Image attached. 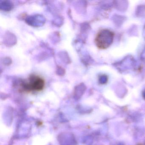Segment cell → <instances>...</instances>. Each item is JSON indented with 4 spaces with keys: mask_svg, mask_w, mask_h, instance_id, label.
Here are the masks:
<instances>
[{
    "mask_svg": "<svg viewBox=\"0 0 145 145\" xmlns=\"http://www.w3.org/2000/svg\"><path fill=\"white\" fill-rule=\"evenodd\" d=\"M45 85V82L43 78L37 74H31L27 79L21 82L20 89L27 92L40 91L44 89Z\"/></svg>",
    "mask_w": 145,
    "mask_h": 145,
    "instance_id": "cell-1",
    "label": "cell"
},
{
    "mask_svg": "<svg viewBox=\"0 0 145 145\" xmlns=\"http://www.w3.org/2000/svg\"><path fill=\"white\" fill-rule=\"evenodd\" d=\"M114 33L107 29H102L98 32L95 39V43L99 49H106L113 41Z\"/></svg>",
    "mask_w": 145,
    "mask_h": 145,
    "instance_id": "cell-2",
    "label": "cell"
},
{
    "mask_svg": "<svg viewBox=\"0 0 145 145\" xmlns=\"http://www.w3.org/2000/svg\"><path fill=\"white\" fill-rule=\"evenodd\" d=\"M107 78L106 76H103L100 78V80H101V83H106L107 81Z\"/></svg>",
    "mask_w": 145,
    "mask_h": 145,
    "instance_id": "cell-3",
    "label": "cell"
}]
</instances>
